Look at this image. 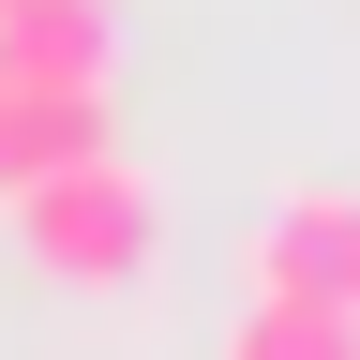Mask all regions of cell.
<instances>
[{
	"label": "cell",
	"mask_w": 360,
	"mask_h": 360,
	"mask_svg": "<svg viewBox=\"0 0 360 360\" xmlns=\"http://www.w3.org/2000/svg\"><path fill=\"white\" fill-rule=\"evenodd\" d=\"M15 240H30V270H60V285H135L150 240H165V210H150V180L105 150V165L30 180V195H15Z\"/></svg>",
	"instance_id": "obj_1"
},
{
	"label": "cell",
	"mask_w": 360,
	"mask_h": 360,
	"mask_svg": "<svg viewBox=\"0 0 360 360\" xmlns=\"http://www.w3.org/2000/svg\"><path fill=\"white\" fill-rule=\"evenodd\" d=\"M255 300L360 315V195H345V180H300V195H270V225H255Z\"/></svg>",
	"instance_id": "obj_2"
},
{
	"label": "cell",
	"mask_w": 360,
	"mask_h": 360,
	"mask_svg": "<svg viewBox=\"0 0 360 360\" xmlns=\"http://www.w3.org/2000/svg\"><path fill=\"white\" fill-rule=\"evenodd\" d=\"M105 60H120L105 0H0V75L15 90H105Z\"/></svg>",
	"instance_id": "obj_3"
},
{
	"label": "cell",
	"mask_w": 360,
	"mask_h": 360,
	"mask_svg": "<svg viewBox=\"0 0 360 360\" xmlns=\"http://www.w3.org/2000/svg\"><path fill=\"white\" fill-rule=\"evenodd\" d=\"M60 165H105V90H0V210Z\"/></svg>",
	"instance_id": "obj_4"
},
{
	"label": "cell",
	"mask_w": 360,
	"mask_h": 360,
	"mask_svg": "<svg viewBox=\"0 0 360 360\" xmlns=\"http://www.w3.org/2000/svg\"><path fill=\"white\" fill-rule=\"evenodd\" d=\"M225 360H360V315H300V300H255Z\"/></svg>",
	"instance_id": "obj_5"
},
{
	"label": "cell",
	"mask_w": 360,
	"mask_h": 360,
	"mask_svg": "<svg viewBox=\"0 0 360 360\" xmlns=\"http://www.w3.org/2000/svg\"><path fill=\"white\" fill-rule=\"evenodd\" d=\"M0 90H15V75H0Z\"/></svg>",
	"instance_id": "obj_6"
}]
</instances>
